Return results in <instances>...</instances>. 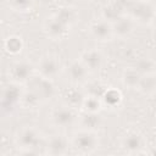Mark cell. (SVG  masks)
<instances>
[{"mask_svg":"<svg viewBox=\"0 0 156 156\" xmlns=\"http://www.w3.org/2000/svg\"><path fill=\"white\" fill-rule=\"evenodd\" d=\"M67 79L73 85H84L87 80L89 79L90 72L87 69V67L80 62V60H74L68 63V66L65 68Z\"/></svg>","mask_w":156,"mask_h":156,"instance_id":"7c38bea8","label":"cell"},{"mask_svg":"<svg viewBox=\"0 0 156 156\" xmlns=\"http://www.w3.org/2000/svg\"><path fill=\"white\" fill-rule=\"evenodd\" d=\"M69 149H71L69 139L65 134L56 133V134H52L49 138H46L45 154H48V155H54V156L66 155V154H68Z\"/></svg>","mask_w":156,"mask_h":156,"instance_id":"8fae6325","label":"cell"},{"mask_svg":"<svg viewBox=\"0 0 156 156\" xmlns=\"http://www.w3.org/2000/svg\"><path fill=\"white\" fill-rule=\"evenodd\" d=\"M126 15V5L119 1H108L101 7L100 17L106 20L107 22L112 23L119 17Z\"/></svg>","mask_w":156,"mask_h":156,"instance_id":"9a60e30c","label":"cell"},{"mask_svg":"<svg viewBox=\"0 0 156 156\" xmlns=\"http://www.w3.org/2000/svg\"><path fill=\"white\" fill-rule=\"evenodd\" d=\"M155 89H156V78H155V72L141 74L136 90H138L139 93H141L143 95L152 96V95L155 94Z\"/></svg>","mask_w":156,"mask_h":156,"instance_id":"d6986e66","label":"cell"},{"mask_svg":"<svg viewBox=\"0 0 156 156\" xmlns=\"http://www.w3.org/2000/svg\"><path fill=\"white\" fill-rule=\"evenodd\" d=\"M104 108L102 102H101V98L98 96H93V95H85L80 106V110L84 112H93V113H98L101 112V110Z\"/></svg>","mask_w":156,"mask_h":156,"instance_id":"603a6c76","label":"cell"},{"mask_svg":"<svg viewBox=\"0 0 156 156\" xmlns=\"http://www.w3.org/2000/svg\"><path fill=\"white\" fill-rule=\"evenodd\" d=\"M85 94L83 89H79V85H73L68 89H66L62 93V104L77 110L80 108L83 99H84Z\"/></svg>","mask_w":156,"mask_h":156,"instance_id":"e0dca14e","label":"cell"},{"mask_svg":"<svg viewBox=\"0 0 156 156\" xmlns=\"http://www.w3.org/2000/svg\"><path fill=\"white\" fill-rule=\"evenodd\" d=\"M18 102L23 108H27V110H37L43 104L41 100L28 88L23 89L22 93H20Z\"/></svg>","mask_w":156,"mask_h":156,"instance_id":"ffe728a7","label":"cell"},{"mask_svg":"<svg viewBox=\"0 0 156 156\" xmlns=\"http://www.w3.org/2000/svg\"><path fill=\"white\" fill-rule=\"evenodd\" d=\"M88 30L90 35L99 43H107L113 38L111 23L101 17L94 18L93 21H90L88 26Z\"/></svg>","mask_w":156,"mask_h":156,"instance_id":"30bf717a","label":"cell"},{"mask_svg":"<svg viewBox=\"0 0 156 156\" xmlns=\"http://www.w3.org/2000/svg\"><path fill=\"white\" fill-rule=\"evenodd\" d=\"M140 74H145V73H151L155 72V62L152 58H141L138 62H135V65L133 66Z\"/></svg>","mask_w":156,"mask_h":156,"instance_id":"484cf974","label":"cell"},{"mask_svg":"<svg viewBox=\"0 0 156 156\" xmlns=\"http://www.w3.org/2000/svg\"><path fill=\"white\" fill-rule=\"evenodd\" d=\"M24 87L30 89L41 100V102L50 100L55 95V87H54L52 80L43 78L38 76L37 73H34V76L29 79V82Z\"/></svg>","mask_w":156,"mask_h":156,"instance_id":"ba28073f","label":"cell"},{"mask_svg":"<svg viewBox=\"0 0 156 156\" xmlns=\"http://www.w3.org/2000/svg\"><path fill=\"white\" fill-rule=\"evenodd\" d=\"M50 119L52 124L58 128H68L77 124L78 113H77V110L65 104H60L52 107L50 112Z\"/></svg>","mask_w":156,"mask_h":156,"instance_id":"8992f818","label":"cell"},{"mask_svg":"<svg viewBox=\"0 0 156 156\" xmlns=\"http://www.w3.org/2000/svg\"><path fill=\"white\" fill-rule=\"evenodd\" d=\"M78 12L72 6H61L44 22V32L51 40H63L77 22Z\"/></svg>","mask_w":156,"mask_h":156,"instance_id":"6da1fadb","label":"cell"},{"mask_svg":"<svg viewBox=\"0 0 156 156\" xmlns=\"http://www.w3.org/2000/svg\"><path fill=\"white\" fill-rule=\"evenodd\" d=\"M143 1H152V0H143Z\"/></svg>","mask_w":156,"mask_h":156,"instance_id":"4316f807","label":"cell"},{"mask_svg":"<svg viewBox=\"0 0 156 156\" xmlns=\"http://www.w3.org/2000/svg\"><path fill=\"white\" fill-rule=\"evenodd\" d=\"M9 7L18 13H27L29 12L35 4V0H7Z\"/></svg>","mask_w":156,"mask_h":156,"instance_id":"d4e9b609","label":"cell"},{"mask_svg":"<svg viewBox=\"0 0 156 156\" xmlns=\"http://www.w3.org/2000/svg\"><path fill=\"white\" fill-rule=\"evenodd\" d=\"M102 122L104 121H102V117L100 116V112L93 113V112H84V111H82L80 115L78 113L77 124L82 129H88V130L98 132V129L101 128Z\"/></svg>","mask_w":156,"mask_h":156,"instance_id":"2e32d148","label":"cell"},{"mask_svg":"<svg viewBox=\"0 0 156 156\" xmlns=\"http://www.w3.org/2000/svg\"><path fill=\"white\" fill-rule=\"evenodd\" d=\"M84 94L85 95H93V96H98L101 98L104 91L107 89V85L101 82V80H87V83H84Z\"/></svg>","mask_w":156,"mask_h":156,"instance_id":"cb8c5ba5","label":"cell"},{"mask_svg":"<svg viewBox=\"0 0 156 156\" xmlns=\"http://www.w3.org/2000/svg\"><path fill=\"white\" fill-rule=\"evenodd\" d=\"M62 71V65L57 56L48 54L39 58L35 66V73L43 78L54 80Z\"/></svg>","mask_w":156,"mask_h":156,"instance_id":"52a82bcc","label":"cell"},{"mask_svg":"<svg viewBox=\"0 0 156 156\" xmlns=\"http://www.w3.org/2000/svg\"><path fill=\"white\" fill-rule=\"evenodd\" d=\"M71 149L79 155H90L95 152L100 145V139L98 132L82 129L76 130L69 138Z\"/></svg>","mask_w":156,"mask_h":156,"instance_id":"3957f363","label":"cell"},{"mask_svg":"<svg viewBox=\"0 0 156 156\" xmlns=\"http://www.w3.org/2000/svg\"><path fill=\"white\" fill-rule=\"evenodd\" d=\"M34 73L35 67L27 60L13 61L7 69V77L13 85H26Z\"/></svg>","mask_w":156,"mask_h":156,"instance_id":"5b68a950","label":"cell"},{"mask_svg":"<svg viewBox=\"0 0 156 156\" xmlns=\"http://www.w3.org/2000/svg\"><path fill=\"white\" fill-rule=\"evenodd\" d=\"M121 147L128 155H143L145 154L146 141L139 132L128 130L121 138Z\"/></svg>","mask_w":156,"mask_h":156,"instance_id":"9c48e42d","label":"cell"},{"mask_svg":"<svg viewBox=\"0 0 156 156\" xmlns=\"http://www.w3.org/2000/svg\"><path fill=\"white\" fill-rule=\"evenodd\" d=\"M24 46V43H23V39L17 35V34H11L9 35L5 40H4V49L7 54L12 55V56H16L18 55Z\"/></svg>","mask_w":156,"mask_h":156,"instance_id":"44dd1931","label":"cell"},{"mask_svg":"<svg viewBox=\"0 0 156 156\" xmlns=\"http://www.w3.org/2000/svg\"><path fill=\"white\" fill-rule=\"evenodd\" d=\"M122 101H123V95H122L121 90H118L116 88H111V87H107V89L104 91V94L101 96L102 106L107 107L110 110L119 107Z\"/></svg>","mask_w":156,"mask_h":156,"instance_id":"ac0fdd59","label":"cell"},{"mask_svg":"<svg viewBox=\"0 0 156 156\" xmlns=\"http://www.w3.org/2000/svg\"><path fill=\"white\" fill-rule=\"evenodd\" d=\"M135 22L127 15H123L122 17H119L118 20H116L115 22L111 23L112 26V33H113V38H119V39H127L129 38L135 28Z\"/></svg>","mask_w":156,"mask_h":156,"instance_id":"5bb4252c","label":"cell"},{"mask_svg":"<svg viewBox=\"0 0 156 156\" xmlns=\"http://www.w3.org/2000/svg\"><path fill=\"white\" fill-rule=\"evenodd\" d=\"M140 77L141 74L132 66V67H128L126 68L123 72H122V83L124 87L129 88V89H134L136 90L138 88V84H139V80H140Z\"/></svg>","mask_w":156,"mask_h":156,"instance_id":"7402d4cb","label":"cell"},{"mask_svg":"<svg viewBox=\"0 0 156 156\" xmlns=\"http://www.w3.org/2000/svg\"><path fill=\"white\" fill-rule=\"evenodd\" d=\"M79 60L90 73L99 72L105 65V55L98 49H88L83 51L79 56Z\"/></svg>","mask_w":156,"mask_h":156,"instance_id":"4fadbf2b","label":"cell"},{"mask_svg":"<svg viewBox=\"0 0 156 156\" xmlns=\"http://www.w3.org/2000/svg\"><path fill=\"white\" fill-rule=\"evenodd\" d=\"M46 138L35 127H22L15 134V145L21 154L39 155L45 154Z\"/></svg>","mask_w":156,"mask_h":156,"instance_id":"7a4b0ae2","label":"cell"},{"mask_svg":"<svg viewBox=\"0 0 156 156\" xmlns=\"http://www.w3.org/2000/svg\"><path fill=\"white\" fill-rule=\"evenodd\" d=\"M126 15L135 23L149 26L155 20V7L152 1L133 0L128 6H126Z\"/></svg>","mask_w":156,"mask_h":156,"instance_id":"277c9868","label":"cell"}]
</instances>
